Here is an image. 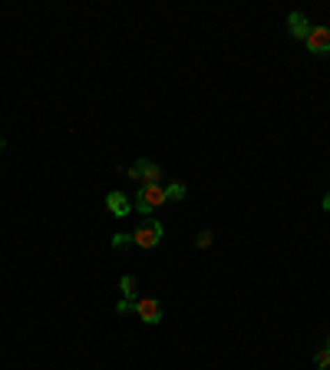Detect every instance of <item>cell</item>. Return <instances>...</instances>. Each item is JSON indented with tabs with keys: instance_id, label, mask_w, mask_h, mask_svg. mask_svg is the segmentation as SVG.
<instances>
[{
	"instance_id": "15",
	"label": "cell",
	"mask_w": 330,
	"mask_h": 370,
	"mask_svg": "<svg viewBox=\"0 0 330 370\" xmlns=\"http://www.w3.org/2000/svg\"><path fill=\"white\" fill-rule=\"evenodd\" d=\"M327 26H330V24H327Z\"/></svg>"
},
{
	"instance_id": "6",
	"label": "cell",
	"mask_w": 330,
	"mask_h": 370,
	"mask_svg": "<svg viewBox=\"0 0 330 370\" xmlns=\"http://www.w3.org/2000/svg\"><path fill=\"white\" fill-rule=\"evenodd\" d=\"M288 33H291L294 40H301V43H304L307 33H311V20H307V17H304L301 10L288 13Z\"/></svg>"
},
{
	"instance_id": "9",
	"label": "cell",
	"mask_w": 330,
	"mask_h": 370,
	"mask_svg": "<svg viewBox=\"0 0 330 370\" xmlns=\"http://www.w3.org/2000/svg\"><path fill=\"white\" fill-rule=\"evenodd\" d=\"M165 195H168V202H182V199L189 195V189L175 179V182H168V185H165Z\"/></svg>"
},
{
	"instance_id": "5",
	"label": "cell",
	"mask_w": 330,
	"mask_h": 370,
	"mask_svg": "<svg viewBox=\"0 0 330 370\" xmlns=\"http://www.w3.org/2000/svg\"><path fill=\"white\" fill-rule=\"evenodd\" d=\"M304 47H307V53H314V56H330V26H311Z\"/></svg>"
},
{
	"instance_id": "12",
	"label": "cell",
	"mask_w": 330,
	"mask_h": 370,
	"mask_svg": "<svg viewBox=\"0 0 330 370\" xmlns=\"http://www.w3.org/2000/svg\"><path fill=\"white\" fill-rule=\"evenodd\" d=\"M129 245H132V235H123V231L113 235V248H116V252H123V248H129Z\"/></svg>"
},
{
	"instance_id": "13",
	"label": "cell",
	"mask_w": 330,
	"mask_h": 370,
	"mask_svg": "<svg viewBox=\"0 0 330 370\" xmlns=\"http://www.w3.org/2000/svg\"><path fill=\"white\" fill-rule=\"evenodd\" d=\"M324 212H330V192L324 195Z\"/></svg>"
},
{
	"instance_id": "3",
	"label": "cell",
	"mask_w": 330,
	"mask_h": 370,
	"mask_svg": "<svg viewBox=\"0 0 330 370\" xmlns=\"http://www.w3.org/2000/svg\"><path fill=\"white\" fill-rule=\"evenodd\" d=\"M132 314H136L142 324L155 327V324H162L165 307H162V301H159V298H136V301H132Z\"/></svg>"
},
{
	"instance_id": "1",
	"label": "cell",
	"mask_w": 330,
	"mask_h": 370,
	"mask_svg": "<svg viewBox=\"0 0 330 370\" xmlns=\"http://www.w3.org/2000/svg\"><path fill=\"white\" fill-rule=\"evenodd\" d=\"M162 235H165L162 222L149 215V218H142L139 225H136V231H132V245H136V248H142V252H152V248H159Z\"/></svg>"
},
{
	"instance_id": "10",
	"label": "cell",
	"mask_w": 330,
	"mask_h": 370,
	"mask_svg": "<svg viewBox=\"0 0 330 370\" xmlns=\"http://www.w3.org/2000/svg\"><path fill=\"white\" fill-rule=\"evenodd\" d=\"M314 364H317V370H330V344H324L314 354Z\"/></svg>"
},
{
	"instance_id": "14",
	"label": "cell",
	"mask_w": 330,
	"mask_h": 370,
	"mask_svg": "<svg viewBox=\"0 0 330 370\" xmlns=\"http://www.w3.org/2000/svg\"><path fill=\"white\" fill-rule=\"evenodd\" d=\"M0 149H3V139H0Z\"/></svg>"
},
{
	"instance_id": "4",
	"label": "cell",
	"mask_w": 330,
	"mask_h": 370,
	"mask_svg": "<svg viewBox=\"0 0 330 370\" xmlns=\"http://www.w3.org/2000/svg\"><path fill=\"white\" fill-rule=\"evenodd\" d=\"M129 179L139 185H162V169L155 166L152 159H139L136 166L129 169Z\"/></svg>"
},
{
	"instance_id": "2",
	"label": "cell",
	"mask_w": 330,
	"mask_h": 370,
	"mask_svg": "<svg viewBox=\"0 0 330 370\" xmlns=\"http://www.w3.org/2000/svg\"><path fill=\"white\" fill-rule=\"evenodd\" d=\"M165 202H168L165 185H139V195H136V202H132V212H139L142 218H149L152 212H159Z\"/></svg>"
},
{
	"instance_id": "11",
	"label": "cell",
	"mask_w": 330,
	"mask_h": 370,
	"mask_svg": "<svg viewBox=\"0 0 330 370\" xmlns=\"http://www.w3.org/2000/svg\"><path fill=\"white\" fill-rule=\"evenodd\" d=\"M212 242H215V231H212V229H202V231H198V238H195L198 248H212Z\"/></svg>"
},
{
	"instance_id": "8",
	"label": "cell",
	"mask_w": 330,
	"mask_h": 370,
	"mask_svg": "<svg viewBox=\"0 0 330 370\" xmlns=\"http://www.w3.org/2000/svg\"><path fill=\"white\" fill-rule=\"evenodd\" d=\"M119 291H123V301H136V298H139V278H136V275H123Z\"/></svg>"
},
{
	"instance_id": "7",
	"label": "cell",
	"mask_w": 330,
	"mask_h": 370,
	"mask_svg": "<svg viewBox=\"0 0 330 370\" xmlns=\"http://www.w3.org/2000/svg\"><path fill=\"white\" fill-rule=\"evenodd\" d=\"M106 208H109L116 218H126L129 212H132V202H129L126 192H109V195H106Z\"/></svg>"
}]
</instances>
